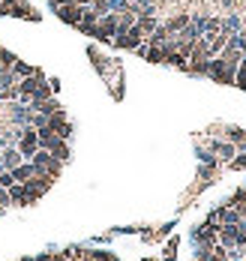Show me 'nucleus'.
Segmentation results:
<instances>
[{"label": "nucleus", "mask_w": 246, "mask_h": 261, "mask_svg": "<svg viewBox=\"0 0 246 261\" xmlns=\"http://www.w3.org/2000/svg\"><path fill=\"white\" fill-rule=\"evenodd\" d=\"M48 261H69L66 252H48Z\"/></svg>", "instance_id": "22"}, {"label": "nucleus", "mask_w": 246, "mask_h": 261, "mask_svg": "<svg viewBox=\"0 0 246 261\" xmlns=\"http://www.w3.org/2000/svg\"><path fill=\"white\" fill-rule=\"evenodd\" d=\"M189 21H192V12H174V15H168V18L162 21V27L168 30V33H180Z\"/></svg>", "instance_id": "10"}, {"label": "nucleus", "mask_w": 246, "mask_h": 261, "mask_svg": "<svg viewBox=\"0 0 246 261\" xmlns=\"http://www.w3.org/2000/svg\"><path fill=\"white\" fill-rule=\"evenodd\" d=\"M9 204H12V201H9V189H3V186H0V207L6 210Z\"/></svg>", "instance_id": "21"}, {"label": "nucleus", "mask_w": 246, "mask_h": 261, "mask_svg": "<svg viewBox=\"0 0 246 261\" xmlns=\"http://www.w3.org/2000/svg\"><path fill=\"white\" fill-rule=\"evenodd\" d=\"M210 153H216L219 159L231 162V159L237 156V147H234V144H228V141H210Z\"/></svg>", "instance_id": "12"}, {"label": "nucleus", "mask_w": 246, "mask_h": 261, "mask_svg": "<svg viewBox=\"0 0 246 261\" xmlns=\"http://www.w3.org/2000/svg\"><path fill=\"white\" fill-rule=\"evenodd\" d=\"M33 171H36V168H33V162H21V165H18V168H12L9 174H12V180H15V183H24L28 177H33Z\"/></svg>", "instance_id": "15"}, {"label": "nucleus", "mask_w": 246, "mask_h": 261, "mask_svg": "<svg viewBox=\"0 0 246 261\" xmlns=\"http://www.w3.org/2000/svg\"><path fill=\"white\" fill-rule=\"evenodd\" d=\"M84 9H87V6H75V3L69 0L66 6H60V9H54V12H57V18H60V21H66V24H78Z\"/></svg>", "instance_id": "8"}, {"label": "nucleus", "mask_w": 246, "mask_h": 261, "mask_svg": "<svg viewBox=\"0 0 246 261\" xmlns=\"http://www.w3.org/2000/svg\"><path fill=\"white\" fill-rule=\"evenodd\" d=\"M12 174H9V171H0V186H3V189H9V186H12Z\"/></svg>", "instance_id": "20"}, {"label": "nucleus", "mask_w": 246, "mask_h": 261, "mask_svg": "<svg viewBox=\"0 0 246 261\" xmlns=\"http://www.w3.org/2000/svg\"><path fill=\"white\" fill-rule=\"evenodd\" d=\"M234 66H228L222 57H210L207 60V79H213L216 84H234Z\"/></svg>", "instance_id": "2"}, {"label": "nucleus", "mask_w": 246, "mask_h": 261, "mask_svg": "<svg viewBox=\"0 0 246 261\" xmlns=\"http://www.w3.org/2000/svg\"><path fill=\"white\" fill-rule=\"evenodd\" d=\"M15 147H18V153H21L24 159H30L36 150H39V132L33 129V126H21V135H18Z\"/></svg>", "instance_id": "3"}, {"label": "nucleus", "mask_w": 246, "mask_h": 261, "mask_svg": "<svg viewBox=\"0 0 246 261\" xmlns=\"http://www.w3.org/2000/svg\"><path fill=\"white\" fill-rule=\"evenodd\" d=\"M3 3V15H18V18H28V21H36L39 15L33 12V6L24 3V0H0Z\"/></svg>", "instance_id": "6"}, {"label": "nucleus", "mask_w": 246, "mask_h": 261, "mask_svg": "<svg viewBox=\"0 0 246 261\" xmlns=\"http://www.w3.org/2000/svg\"><path fill=\"white\" fill-rule=\"evenodd\" d=\"M240 27H243L240 15H225V18H222V27H219V33H222V36H234V33H240Z\"/></svg>", "instance_id": "14"}, {"label": "nucleus", "mask_w": 246, "mask_h": 261, "mask_svg": "<svg viewBox=\"0 0 246 261\" xmlns=\"http://www.w3.org/2000/svg\"><path fill=\"white\" fill-rule=\"evenodd\" d=\"M0 159H3V171H12V168H18L21 162H28V159L18 153V147H15V144L3 147V150H0Z\"/></svg>", "instance_id": "9"}, {"label": "nucleus", "mask_w": 246, "mask_h": 261, "mask_svg": "<svg viewBox=\"0 0 246 261\" xmlns=\"http://www.w3.org/2000/svg\"><path fill=\"white\" fill-rule=\"evenodd\" d=\"M28 162H33V168H36V171H42V174H48L51 180H60L63 162H60V159H54L48 150H42V147H39V150H36V153H33Z\"/></svg>", "instance_id": "1"}, {"label": "nucleus", "mask_w": 246, "mask_h": 261, "mask_svg": "<svg viewBox=\"0 0 246 261\" xmlns=\"http://www.w3.org/2000/svg\"><path fill=\"white\" fill-rule=\"evenodd\" d=\"M144 60H150V63H165L162 45H159V48H150V45H147V54H144Z\"/></svg>", "instance_id": "18"}, {"label": "nucleus", "mask_w": 246, "mask_h": 261, "mask_svg": "<svg viewBox=\"0 0 246 261\" xmlns=\"http://www.w3.org/2000/svg\"><path fill=\"white\" fill-rule=\"evenodd\" d=\"M114 33H117V15H114V12H108V15H99L93 36H96L99 42H111V39H114Z\"/></svg>", "instance_id": "5"}, {"label": "nucleus", "mask_w": 246, "mask_h": 261, "mask_svg": "<svg viewBox=\"0 0 246 261\" xmlns=\"http://www.w3.org/2000/svg\"><path fill=\"white\" fill-rule=\"evenodd\" d=\"M225 138H228V144H234V147H243L246 150V132L237 129V126H228L225 129Z\"/></svg>", "instance_id": "17"}, {"label": "nucleus", "mask_w": 246, "mask_h": 261, "mask_svg": "<svg viewBox=\"0 0 246 261\" xmlns=\"http://www.w3.org/2000/svg\"><path fill=\"white\" fill-rule=\"evenodd\" d=\"M159 21H162V18H159V15H138L135 27H138V30H141V36H144V39H147V36H150V33H153V30H156V27H159Z\"/></svg>", "instance_id": "13"}, {"label": "nucleus", "mask_w": 246, "mask_h": 261, "mask_svg": "<svg viewBox=\"0 0 246 261\" xmlns=\"http://www.w3.org/2000/svg\"><path fill=\"white\" fill-rule=\"evenodd\" d=\"M45 129H51L57 138H63V141H69V138H72V123H69V117H66V111H63V108L45 120Z\"/></svg>", "instance_id": "4"}, {"label": "nucleus", "mask_w": 246, "mask_h": 261, "mask_svg": "<svg viewBox=\"0 0 246 261\" xmlns=\"http://www.w3.org/2000/svg\"><path fill=\"white\" fill-rule=\"evenodd\" d=\"M96 21H99V15H96V12H93L90 6H87V9L81 12V21H78L75 27L81 30L84 36H93V30H96Z\"/></svg>", "instance_id": "11"}, {"label": "nucleus", "mask_w": 246, "mask_h": 261, "mask_svg": "<svg viewBox=\"0 0 246 261\" xmlns=\"http://www.w3.org/2000/svg\"><path fill=\"white\" fill-rule=\"evenodd\" d=\"M9 201H12L15 207H30V204H36L39 198H36L33 192H28L21 183H12V186H9Z\"/></svg>", "instance_id": "7"}, {"label": "nucleus", "mask_w": 246, "mask_h": 261, "mask_svg": "<svg viewBox=\"0 0 246 261\" xmlns=\"http://www.w3.org/2000/svg\"><path fill=\"white\" fill-rule=\"evenodd\" d=\"M39 69L36 66H30V63H24V60H15V66H12V75L21 81V79H30V75H36Z\"/></svg>", "instance_id": "16"}, {"label": "nucleus", "mask_w": 246, "mask_h": 261, "mask_svg": "<svg viewBox=\"0 0 246 261\" xmlns=\"http://www.w3.org/2000/svg\"><path fill=\"white\" fill-rule=\"evenodd\" d=\"M225 261H243V258H225Z\"/></svg>", "instance_id": "23"}, {"label": "nucleus", "mask_w": 246, "mask_h": 261, "mask_svg": "<svg viewBox=\"0 0 246 261\" xmlns=\"http://www.w3.org/2000/svg\"><path fill=\"white\" fill-rule=\"evenodd\" d=\"M90 9H93L96 15H108V12H111L108 0H90Z\"/></svg>", "instance_id": "19"}]
</instances>
